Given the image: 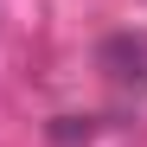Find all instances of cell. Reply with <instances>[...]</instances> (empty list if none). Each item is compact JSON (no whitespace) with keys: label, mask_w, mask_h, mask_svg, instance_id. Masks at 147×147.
I'll return each mask as SVG.
<instances>
[{"label":"cell","mask_w":147,"mask_h":147,"mask_svg":"<svg viewBox=\"0 0 147 147\" xmlns=\"http://www.w3.org/2000/svg\"><path fill=\"white\" fill-rule=\"evenodd\" d=\"M102 70H109L115 83H141V77H147V45H141L134 32L109 38V45H102Z\"/></svg>","instance_id":"1"},{"label":"cell","mask_w":147,"mask_h":147,"mask_svg":"<svg viewBox=\"0 0 147 147\" xmlns=\"http://www.w3.org/2000/svg\"><path fill=\"white\" fill-rule=\"evenodd\" d=\"M51 134H58V141H77V134H90V121H77V115H64V121H58Z\"/></svg>","instance_id":"2"}]
</instances>
